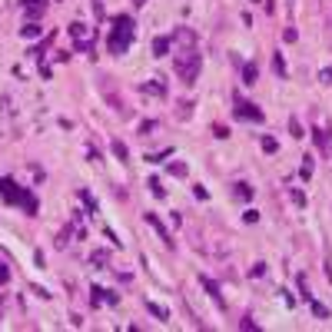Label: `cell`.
Listing matches in <instances>:
<instances>
[{
    "mask_svg": "<svg viewBox=\"0 0 332 332\" xmlns=\"http://www.w3.org/2000/svg\"><path fill=\"white\" fill-rule=\"evenodd\" d=\"M200 70H203V53H196L193 47L183 50V53H176V76H180L183 83H196Z\"/></svg>",
    "mask_w": 332,
    "mask_h": 332,
    "instance_id": "6da1fadb",
    "label": "cell"
},
{
    "mask_svg": "<svg viewBox=\"0 0 332 332\" xmlns=\"http://www.w3.org/2000/svg\"><path fill=\"white\" fill-rule=\"evenodd\" d=\"M130 44H133V20L116 17L113 20V33H110V53H126Z\"/></svg>",
    "mask_w": 332,
    "mask_h": 332,
    "instance_id": "7a4b0ae2",
    "label": "cell"
},
{
    "mask_svg": "<svg viewBox=\"0 0 332 332\" xmlns=\"http://www.w3.org/2000/svg\"><path fill=\"white\" fill-rule=\"evenodd\" d=\"M0 196H4L7 203H17V206H24L27 213H37V196H30L27 189H20L17 183H10V180H0Z\"/></svg>",
    "mask_w": 332,
    "mask_h": 332,
    "instance_id": "3957f363",
    "label": "cell"
},
{
    "mask_svg": "<svg viewBox=\"0 0 332 332\" xmlns=\"http://www.w3.org/2000/svg\"><path fill=\"white\" fill-rule=\"evenodd\" d=\"M232 113H236L239 120H256V123L263 120V110H256V103L243 100V96H236V110H232Z\"/></svg>",
    "mask_w": 332,
    "mask_h": 332,
    "instance_id": "277c9868",
    "label": "cell"
},
{
    "mask_svg": "<svg viewBox=\"0 0 332 332\" xmlns=\"http://www.w3.org/2000/svg\"><path fill=\"white\" fill-rule=\"evenodd\" d=\"M70 33H73V40H76V47H80V50H90V44H87V27H83V24H73V27H70Z\"/></svg>",
    "mask_w": 332,
    "mask_h": 332,
    "instance_id": "5b68a950",
    "label": "cell"
},
{
    "mask_svg": "<svg viewBox=\"0 0 332 332\" xmlns=\"http://www.w3.org/2000/svg\"><path fill=\"white\" fill-rule=\"evenodd\" d=\"M24 10H27V17H30V20L44 17V0H24Z\"/></svg>",
    "mask_w": 332,
    "mask_h": 332,
    "instance_id": "8992f818",
    "label": "cell"
},
{
    "mask_svg": "<svg viewBox=\"0 0 332 332\" xmlns=\"http://www.w3.org/2000/svg\"><path fill=\"white\" fill-rule=\"evenodd\" d=\"M203 286H206V292H209V299L216 302V306H223V292H220V286H216L209 276H203Z\"/></svg>",
    "mask_w": 332,
    "mask_h": 332,
    "instance_id": "52a82bcc",
    "label": "cell"
},
{
    "mask_svg": "<svg viewBox=\"0 0 332 332\" xmlns=\"http://www.w3.org/2000/svg\"><path fill=\"white\" fill-rule=\"evenodd\" d=\"M146 223H150V226H153V229H157V232H160V239H163V243H169V232L163 229V223H160V220H157V216H153V213H146Z\"/></svg>",
    "mask_w": 332,
    "mask_h": 332,
    "instance_id": "ba28073f",
    "label": "cell"
},
{
    "mask_svg": "<svg viewBox=\"0 0 332 332\" xmlns=\"http://www.w3.org/2000/svg\"><path fill=\"white\" fill-rule=\"evenodd\" d=\"M169 53V37H157V44H153V56H166Z\"/></svg>",
    "mask_w": 332,
    "mask_h": 332,
    "instance_id": "9c48e42d",
    "label": "cell"
},
{
    "mask_svg": "<svg viewBox=\"0 0 332 332\" xmlns=\"http://www.w3.org/2000/svg\"><path fill=\"white\" fill-rule=\"evenodd\" d=\"M243 83H256V63H243Z\"/></svg>",
    "mask_w": 332,
    "mask_h": 332,
    "instance_id": "30bf717a",
    "label": "cell"
},
{
    "mask_svg": "<svg viewBox=\"0 0 332 332\" xmlns=\"http://www.w3.org/2000/svg\"><path fill=\"white\" fill-rule=\"evenodd\" d=\"M309 306H313V313L319 316V319H329V309L322 306V302H316V299H309Z\"/></svg>",
    "mask_w": 332,
    "mask_h": 332,
    "instance_id": "8fae6325",
    "label": "cell"
},
{
    "mask_svg": "<svg viewBox=\"0 0 332 332\" xmlns=\"http://www.w3.org/2000/svg\"><path fill=\"white\" fill-rule=\"evenodd\" d=\"M259 143H263V150H266V153H276V150H279V143H276L272 136H263Z\"/></svg>",
    "mask_w": 332,
    "mask_h": 332,
    "instance_id": "7c38bea8",
    "label": "cell"
},
{
    "mask_svg": "<svg viewBox=\"0 0 332 332\" xmlns=\"http://www.w3.org/2000/svg\"><path fill=\"white\" fill-rule=\"evenodd\" d=\"M232 193H236L239 200H249V196H252V193H249V186H246V183H236V189H232Z\"/></svg>",
    "mask_w": 332,
    "mask_h": 332,
    "instance_id": "4fadbf2b",
    "label": "cell"
},
{
    "mask_svg": "<svg viewBox=\"0 0 332 332\" xmlns=\"http://www.w3.org/2000/svg\"><path fill=\"white\" fill-rule=\"evenodd\" d=\"M289 133H292L296 140H299V136H306V133H302V126H299V120H289Z\"/></svg>",
    "mask_w": 332,
    "mask_h": 332,
    "instance_id": "5bb4252c",
    "label": "cell"
},
{
    "mask_svg": "<svg viewBox=\"0 0 332 332\" xmlns=\"http://www.w3.org/2000/svg\"><path fill=\"white\" fill-rule=\"evenodd\" d=\"M146 306H150V313L157 316V319H166V309L163 306H157V302H146Z\"/></svg>",
    "mask_w": 332,
    "mask_h": 332,
    "instance_id": "9a60e30c",
    "label": "cell"
},
{
    "mask_svg": "<svg viewBox=\"0 0 332 332\" xmlns=\"http://www.w3.org/2000/svg\"><path fill=\"white\" fill-rule=\"evenodd\" d=\"M24 37H40V27L37 24H27L24 27Z\"/></svg>",
    "mask_w": 332,
    "mask_h": 332,
    "instance_id": "2e32d148",
    "label": "cell"
},
{
    "mask_svg": "<svg viewBox=\"0 0 332 332\" xmlns=\"http://www.w3.org/2000/svg\"><path fill=\"white\" fill-rule=\"evenodd\" d=\"M113 153H116V157H120V160H126V157H130V153H126V146H123V143H120V140H116V143H113Z\"/></svg>",
    "mask_w": 332,
    "mask_h": 332,
    "instance_id": "e0dca14e",
    "label": "cell"
},
{
    "mask_svg": "<svg viewBox=\"0 0 332 332\" xmlns=\"http://www.w3.org/2000/svg\"><path fill=\"white\" fill-rule=\"evenodd\" d=\"M309 176H313V160L306 157V163H302V180H309Z\"/></svg>",
    "mask_w": 332,
    "mask_h": 332,
    "instance_id": "ac0fdd59",
    "label": "cell"
},
{
    "mask_svg": "<svg viewBox=\"0 0 332 332\" xmlns=\"http://www.w3.org/2000/svg\"><path fill=\"white\" fill-rule=\"evenodd\" d=\"M292 203H296V206H306V196H302L299 189H292Z\"/></svg>",
    "mask_w": 332,
    "mask_h": 332,
    "instance_id": "d6986e66",
    "label": "cell"
},
{
    "mask_svg": "<svg viewBox=\"0 0 332 332\" xmlns=\"http://www.w3.org/2000/svg\"><path fill=\"white\" fill-rule=\"evenodd\" d=\"M169 173H176V176H183V173H186V166H183V163H169Z\"/></svg>",
    "mask_w": 332,
    "mask_h": 332,
    "instance_id": "ffe728a7",
    "label": "cell"
},
{
    "mask_svg": "<svg viewBox=\"0 0 332 332\" xmlns=\"http://www.w3.org/2000/svg\"><path fill=\"white\" fill-rule=\"evenodd\" d=\"M7 279H10V269H7V266H4V263H0V286H4V282H7Z\"/></svg>",
    "mask_w": 332,
    "mask_h": 332,
    "instance_id": "44dd1931",
    "label": "cell"
},
{
    "mask_svg": "<svg viewBox=\"0 0 332 332\" xmlns=\"http://www.w3.org/2000/svg\"><path fill=\"white\" fill-rule=\"evenodd\" d=\"M133 4H136V7H143V4H146V0H133Z\"/></svg>",
    "mask_w": 332,
    "mask_h": 332,
    "instance_id": "7402d4cb",
    "label": "cell"
}]
</instances>
